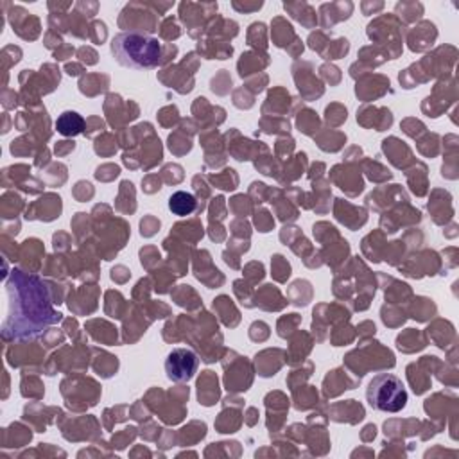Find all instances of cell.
Returning a JSON list of instances; mask_svg holds the SVG:
<instances>
[{
    "mask_svg": "<svg viewBox=\"0 0 459 459\" xmlns=\"http://www.w3.org/2000/svg\"><path fill=\"white\" fill-rule=\"evenodd\" d=\"M5 287L9 296V310L2 326L5 341L36 337L61 319V314L50 305L45 283L38 276L16 269Z\"/></svg>",
    "mask_w": 459,
    "mask_h": 459,
    "instance_id": "cell-1",
    "label": "cell"
},
{
    "mask_svg": "<svg viewBox=\"0 0 459 459\" xmlns=\"http://www.w3.org/2000/svg\"><path fill=\"white\" fill-rule=\"evenodd\" d=\"M111 54L115 61L122 66L147 70L161 63L163 48L156 38L143 32L129 30L120 32L111 39Z\"/></svg>",
    "mask_w": 459,
    "mask_h": 459,
    "instance_id": "cell-2",
    "label": "cell"
},
{
    "mask_svg": "<svg viewBox=\"0 0 459 459\" xmlns=\"http://www.w3.org/2000/svg\"><path fill=\"white\" fill-rule=\"evenodd\" d=\"M366 400L375 411L398 412L407 403V391L396 375L378 373L368 384Z\"/></svg>",
    "mask_w": 459,
    "mask_h": 459,
    "instance_id": "cell-3",
    "label": "cell"
},
{
    "mask_svg": "<svg viewBox=\"0 0 459 459\" xmlns=\"http://www.w3.org/2000/svg\"><path fill=\"white\" fill-rule=\"evenodd\" d=\"M199 366V359L190 348H174L165 360V373L172 382H188Z\"/></svg>",
    "mask_w": 459,
    "mask_h": 459,
    "instance_id": "cell-4",
    "label": "cell"
},
{
    "mask_svg": "<svg viewBox=\"0 0 459 459\" xmlns=\"http://www.w3.org/2000/svg\"><path fill=\"white\" fill-rule=\"evenodd\" d=\"M57 133L65 136H75L84 129V118L75 111H63L56 120Z\"/></svg>",
    "mask_w": 459,
    "mask_h": 459,
    "instance_id": "cell-5",
    "label": "cell"
},
{
    "mask_svg": "<svg viewBox=\"0 0 459 459\" xmlns=\"http://www.w3.org/2000/svg\"><path fill=\"white\" fill-rule=\"evenodd\" d=\"M195 197L188 192H174L170 197H169V210L179 217H185V215H190L194 210H195Z\"/></svg>",
    "mask_w": 459,
    "mask_h": 459,
    "instance_id": "cell-6",
    "label": "cell"
}]
</instances>
